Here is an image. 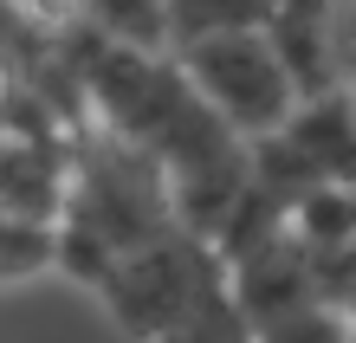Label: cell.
Wrapping results in <instances>:
<instances>
[{"instance_id":"3957f363","label":"cell","mask_w":356,"mask_h":343,"mask_svg":"<svg viewBox=\"0 0 356 343\" xmlns=\"http://www.w3.org/2000/svg\"><path fill=\"white\" fill-rule=\"evenodd\" d=\"M227 298L246 311V324H266V317H279L291 305H311V298H324L318 253L285 227L279 240H266L259 253H246V260L227 266Z\"/></svg>"},{"instance_id":"8992f818","label":"cell","mask_w":356,"mask_h":343,"mask_svg":"<svg viewBox=\"0 0 356 343\" xmlns=\"http://www.w3.org/2000/svg\"><path fill=\"white\" fill-rule=\"evenodd\" d=\"M162 19H169V52H188L201 39L266 33L272 0H162Z\"/></svg>"},{"instance_id":"8fae6325","label":"cell","mask_w":356,"mask_h":343,"mask_svg":"<svg viewBox=\"0 0 356 343\" xmlns=\"http://www.w3.org/2000/svg\"><path fill=\"white\" fill-rule=\"evenodd\" d=\"M330 46H337L343 97H356V0H330Z\"/></svg>"},{"instance_id":"6da1fadb","label":"cell","mask_w":356,"mask_h":343,"mask_svg":"<svg viewBox=\"0 0 356 343\" xmlns=\"http://www.w3.org/2000/svg\"><path fill=\"white\" fill-rule=\"evenodd\" d=\"M227 292V260L214 240H201L195 227H162L156 240L130 246L123 260L104 272V311H111V324L130 337V343H156L169 337L175 324H188L207 298Z\"/></svg>"},{"instance_id":"5b68a950","label":"cell","mask_w":356,"mask_h":343,"mask_svg":"<svg viewBox=\"0 0 356 343\" xmlns=\"http://www.w3.org/2000/svg\"><path fill=\"white\" fill-rule=\"evenodd\" d=\"M324 188H356V97H311L279 130Z\"/></svg>"},{"instance_id":"9c48e42d","label":"cell","mask_w":356,"mask_h":343,"mask_svg":"<svg viewBox=\"0 0 356 343\" xmlns=\"http://www.w3.org/2000/svg\"><path fill=\"white\" fill-rule=\"evenodd\" d=\"M39 266H58V227L26 221L0 201V278H26Z\"/></svg>"},{"instance_id":"277c9868","label":"cell","mask_w":356,"mask_h":343,"mask_svg":"<svg viewBox=\"0 0 356 343\" xmlns=\"http://www.w3.org/2000/svg\"><path fill=\"white\" fill-rule=\"evenodd\" d=\"M266 39L279 52L285 78L298 84V104L337 97V46H330V0H272Z\"/></svg>"},{"instance_id":"7a4b0ae2","label":"cell","mask_w":356,"mask_h":343,"mask_svg":"<svg viewBox=\"0 0 356 343\" xmlns=\"http://www.w3.org/2000/svg\"><path fill=\"white\" fill-rule=\"evenodd\" d=\"M175 65L188 72V84L201 91L207 111L246 143L279 136L291 123V111H298V84L285 78V65H279V52H272L266 33L201 39V46L175 52Z\"/></svg>"},{"instance_id":"52a82bcc","label":"cell","mask_w":356,"mask_h":343,"mask_svg":"<svg viewBox=\"0 0 356 343\" xmlns=\"http://www.w3.org/2000/svg\"><path fill=\"white\" fill-rule=\"evenodd\" d=\"M85 7V26L104 46L123 52H169V19H162V0H78Z\"/></svg>"},{"instance_id":"ba28073f","label":"cell","mask_w":356,"mask_h":343,"mask_svg":"<svg viewBox=\"0 0 356 343\" xmlns=\"http://www.w3.org/2000/svg\"><path fill=\"white\" fill-rule=\"evenodd\" d=\"M253 343H356V317L330 298H311V305H291L253 324Z\"/></svg>"},{"instance_id":"30bf717a","label":"cell","mask_w":356,"mask_h":343,"mask_svg":"<svg viewBox=\"0 0 356 343\" xmlns=\"http://www.w3.org/2000/svg\"><path fill=\"white\" fill-rule=\"evenodd\" d=\"M156 343H253V324H246V311L220 292V298H207L188 324H175L169 337H156Z\"/></svg>"}]
</instances>
